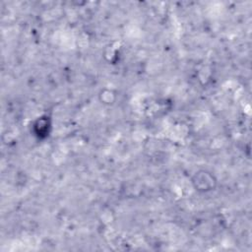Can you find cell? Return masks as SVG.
I'll use <instances>...</instances> for the list:
<instances>
[{
  "label": "cell",
  "mask_w": 252,
  "mask_h": 252,
  "mask_svg": "<svg viewBox=\"0 0 252 252\" xmlns=\"http://www.w3.org/2000/svg\"><path fill=\"white\" fill-rule=\"evenodd\" d=\"M192 184L197 191L209 192L214 190L217 185V180L210 171L201 169L194 173L192 177Z\"/></svg>",
  "instance_id": "cell-1"
}]
</instances>
